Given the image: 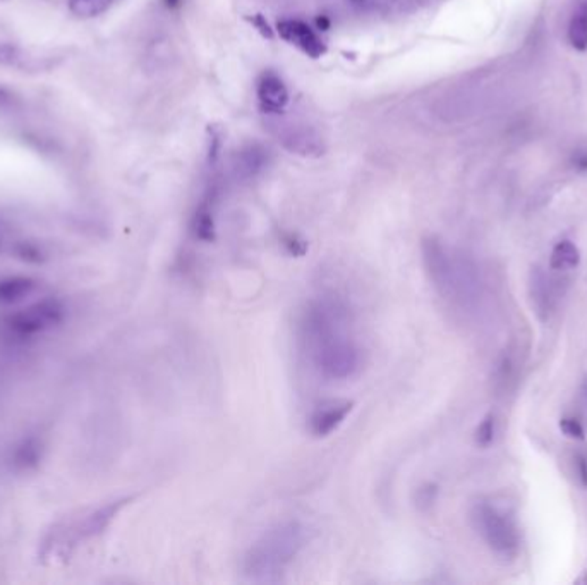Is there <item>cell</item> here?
<instances>
[{"label":"cell","instance_id":"cell-1","mask_svg":"<svg viewBox=\"0 0 587 585\" xmlns=\"http://www.w3.org/2000/svg\"><path fill=\"white\" fill-rule=\"evenodd\" d=\"M306 354L326 380L344 381L363 366V352L348 331V307L340 297L323 296L306 305L301 318Z\"/></svg>","mask_w":587,"mask_h":585},{"label":"cell","instance_id":"cell-2","mask_svg":"<svg viewBox=\"0 0 587 585\" xmlns=\"http://www.w3.org/2000/svg\"><path fill=\"white\" fill-rule=\"evenodd\" d=\"M305 544L306 527L301 522H281L249 546L242 558V573L253 582H275Z\"/></svg>","mask_w":587,"mask_h":585},{"label":"cell","instance_id":"cell-3","mask_svg":"<svg viewBox=\"0 0 587 585\" xmlns=\"http://www.w3.org/2000/svg\"><path fill=\"white\" fill-rule=\"evenodd\" d=\"M473 523L482 541L497 555L512 558L519 551V536L514 523L491 506L490 503H478L473 508Z\"/></svg>","mask_w":587,"mask_h":585},{"label":"cell","instance_id":"cell-4","mask_svg":"<svg viewBox=\"0 0 587 585\" xmlns=\"http://www.w3.org/2000/svg\"><path fill=\"white\" fill-rule=\"evenodd\" d=\"M421 249L430 282L433 283L436 292L449 301L454 275V253L435 238H424Z\"/></svg>","mask_w":587,"mask_h":585},{"label":"cell","instance_id":"cell-5","mask_svg":"<svg viewBox=\"0 0 587 585\" xmlns=\"http://www.w3.org/2000/svg\"><path fill=\"white\" fill-rule=\"evenodd\" d=\"M63 314H64V309L57 301H42V303L35 304L21 313L11 316L7 325L16 335L29 337L48 326L59 323L63 320Z\"/></svg>","mask_w":587,"mask_h":585},{"label":"cell","instance_id":"cell-6","mask_svg":"<svg viewBox=\"0 0 587 585\" xmlns=\"http://www.w3.org/2000/svg\"><path fill=\"white\" fill-rule=\"evenodd\" d=\"M562 280L549 277L541 268H534L529 280V294L532 307L541 322H548L562 297Z\"/></svg>","mask_w":587,"mask_h":585},{"label":"cell","instance_id":"cell-7","mask_svg":"<svg viewBox=\"0 0 587 585\" xmlns=\"http://www.w3.org/2000/svg\"><path fill=\"white\" fill-rule=\"evenodd\" d=\"M277 33L287 44L298 46L311 59H320L326 54V44L322 37L301 20H281L277 22Z\"/></svg>","mask_w":587,"mask_h":585},{"label":"cell","instance_id":"cell-8","mask_svg":"<svg viewBox=\"0 0 587 585\" xmlns=\"http://www.w3.org/2000/svg\"><path fill=\"white\" fill-rule=\"evenodd\" d=\"M256 96L260 107L266 113H281L287 107L290 96L281 74L268 69L263 71L256 81Z\"/></svg>","mask_w":587,"mask_h":585},{"label":"cell","instance_id":"cell-9","mask_svg":"<svg viewBox=\"0 0 587 585\" xmlns=\"http://www.w3.org/2000/svg\"><path fill=\"white\" fill-rule=\"evenodd\" d=\"M352 409H354L352 402L326 404L311 415L309 431L316 438L330 436L344 424V421L348 419V415L352 412Z\"/></svg>","mask_w":587,"mask_h":585},{"label":"cell","instance_id":"cell-10","mask_svg":"<svg viewBox=\"0 0 587 585\" xmlns=\"http://www.w3.org/2000/svg\"><path fill=\"white\" fill-rule=\"evenodd\" d=\"M130 499L132 498L117 499V501H112L109 505L98 508L96 512H93L89 517H87V521L81 523L80 536L83 539H88V538H95V536L102 534L109 527L110 522L115 519V515L130 503Z\"/></svg>","mask_w":587,"mask_h":585},{"label":"cell","instance_id":"cell-11","mask_svg":"<svg viewBox=\"0 0 587 585\" xmlns=\"http://www.w3.org/2000/svg\"><path fill=\"white\" fill-rule=\"evenodd\" d=\"M581 263V253L577 246L570 240H560L549 256V270L555 273H566L575 270Z\"/></svg>","mask_w":587,"mask_h":585},{"label":"cell","instance_id":"cell-12","mask_svg":"<svg viewBox=\"0 0 587 585\" xmlns=\"http://www.w3.org/2000/svg\"><path fill=\"white\" fill-rule=\"evenodd\" d=\"M37 283L28 277H9L0 280V303H18L35 290Z\"/></svg>","mask_w":587,"mask_h":585},{"label":"cell","instance_id":"cell-13","mask_svg":"<svg viewBox=\"0 0 587 585\" xmlns=\"http://www.w3.org/2000/svg\"><path fill=\"white\" fill-rule=\"evenodd\" d=\"M568 42L572 48L584 52L587 50V4L583 2L577 5V9L572 13V18L568 22L566 29Z\"/></svg>","mask_w":587,"mask_h":585},{"label":"cell","instance_id":"cell-14","mask_svg":"<svg viewBox=\"0 0 587 585\" xmlns=\"http://www.w3.org/2000/svg\"><path fill=\"white\" fill-rule=\"evenodd\" d=\"M191 232L201 242H214L215 240V220L210 203H203L196 210L195 217L191 221Z\"/></svg>","mask_w":587,"mask_h":585},{"label":"cell","instance_id":"cell-15","mask_svg":"<svg viewBox=\"0 0 587 585\" xmlns=\"http://www.w3.org/2000/svg\"><path fill=\"white\" fill-rule=\"evenodd\" d=\"M112 0H67L69 11L81 18V20H89L104 14L110 7Z\"/></svg>","mask_w":587,"mask_h":585},{"label":"cell","instance_id":"cell-16","mask_svg":"<svg viewBox=\"0 0 587 585\" xmlns=\"http://www.w3.org/2000/svg\"><path fill=\"white\" fill-rule=\"evenodd\" d=\"M40 458V443L37 439H24L14 454V465L20 469H29L37 465Z\"/></svg>","mask_w":587,"mask_h":585},{"label":"cell","instance_id":"cell-17","mask_svg":"<svg viewBox=\"0 0 587 585\" xmlns=\"http://www.w3.org/2000/svg\"><path fill=\"white\" fill-rule=\"evenodd\" d=\"M516 378V361L512 357L510 352H505L499 361V366L495 371V385L497 390L503 391L508 390L510 381Z\"/></svg>","mask_w":587,"mask_h":585},{"label":"cell","instance_id":"cell-18","mask_svg":"<svg viewBox=\"0 0 587 585\" xmlns=\"http://www.w3.org/2000/svg\"><path fill=\"white\" fill-rule=\"evenodd\" d=\"M263 152H256L255 148H251L249 152H244L240 156V163H238V171H239L240 175L244 177H253V175L258 174V171H261L264 160H263Z\"/></svg>","mask_w":587,"mask_h":585},{"label":"cell","instance_id":"cell-19","mask_svg":"<svg viewBox=\"0 0 587 585\" xmlns=\"http://www.w3.org/2000/svg\"><path fill=\"white\" fill-rule=\"evenodd\" d=\"M206 132H208V162L215 163L220 158V153L223 150L225 132L218 124H210Z\"/></svg>","mask_w":587,"mask_h":585},{"label":"cell","instance_id":"cell-20","mask_svg":"<svg viewBox=\"0 0 587 585\" xmlns=\"http://www.w3.org/2000/svg\"><path fill=\"white\" fill-rule=\"evenodd\" d=\"M436 498H438V486L433 482H426L417 488L414 501L419 510H428L435 505Z\"/></svg>","mask_w":587,"mask_h":585},{"label":"cell","instance_id":"cell-21","mask_svg":"<svg viewBox=\"0 0 587 585\" xmlns=\"http://www.w3.org/2000/svg\"><path fill=\"white\" fill-rule=\"evenodd\" d=\"M493 438H495V417L491 414H488L481 421V424H479L478 430H476V443H478L479 447L486 448V447L491 445Z\"/></svg>","mask_w":587,"mask_h":585},{"label":"cell","instance_id":"cell-22","mask_svg":"<svg viewBox=\"0 0 587 585\" xmlns=\"http://www.w3.org/2000/svg\"><path fill=\"white\" fill-rule=\"evenodd\" d=\"M26 57L22 55V50L14 44H0V65H18L22 67Z\"/></svg>","mask_w":587,"mask_h":585},{"label":"cell","instance_id":"cell-23","mask_svg":"<svg viewBox=\"0 0 587 585\" xmlns=\"http://www.w3.org/2000/svg\"><path fill=\"white\" fill-rule=\"evenodd\" d=\"M246 21L249 22L263 38L272 40L275 37V29L270 26V22L266 21L264 16L261 14H255V16H246Z\"/></svg>","mask_w":587,"mask_h":585},{"label":"cell","instance_id":"cell-24","mask_svg":"<svg viewBox=\"0 0 587 585\" xmlns=\"http://www.w3.org/2000/svg\"><path fill=\"white\" fill-rule=\"evenodd\" d=\"M560 430L568 438H574V439H583L584 438V428H583V424L577 419H574V417H564L560 421Z\"/></svg>","mask_w":587,"mask_h":585},{"label":"cell","instance_id":"cell-25","mask_svg":"<svg viewBox=\"0 0 587 585\" xmlns=\"http://www.w3.org/2000/svg\"><path fill=\"white\" fill-rule=\"evenodd\" d=\"M282 244L287 247V251H289L290 255H294V256H303L306 253V249H307L305 240L299 238V236H296V234H287V236H283Z\"/></svg>","mask_w":587,"mask_h":585},{"label":"cell","instance_id":"cell-26","mask_svg":"<svg viewBox=\"0 0 587 585\" xmlns=\"http://www.w3.org/2000/svg\"><path fill=\"white\" fill-rule=\"evenodd\" d=\"M577 471H579V477L583 481V484L587 486V458L586 456H579L577 460Z\"/></svg>","mask_w":587,"mask_h":585},{"label":"cell","instance_id":"cell-27","mask_svg":"<svg viewBox=\"0 0 587 585\" xmlns=\"http://www.w3.org/2000/svg\"><path fill=\"white\" fill-rule=\"evenodd\" d=\"M316 29H318V31H328V29H330V20H328L326 16H320V18L316 20Z\"/></svg>","mask_w":587,"mask_h":585},{"label":"cell","instance_id":"cell-28","mask_svg":"<svg viewBox=\"0 0 587 585\" xmlns=\"http://www.w3.org/2000/svg\"><path fill=\"white\" fill-rule=\"evenodd\" d=\"M575 165H577L579 169H587V153H583V155H579V156L575 158Z\"/></svg>","mask_w":587,"mask_h":585},{"label":"cell","instance_id":"cell-29","mask_svg":"<svg viewBox=\"0 0 587 585\" xmlns=\"http://www.w3.org/2000/svg\"><path fill=\"white\" fill-rule=\"evenodd\" d=\"M164 4L167 9H177L182 4V0H164Z\"/></svg>","mask_w":587,"mask_h":585},{"label":"cell","instance_id":"cell-30","mask_svg":"<svg viewBox=\"0 0 587 585\" xmlns=\"http://www.w3.org/2000/svg\"><path fill=\"white\" fill-rule=\"evenodd\" d=\"M5 100H9V93L4 88H0V102H5Z\"/></svg>","mask_w":587,"mask_h":585}]
</instances>
